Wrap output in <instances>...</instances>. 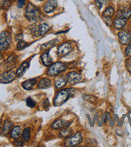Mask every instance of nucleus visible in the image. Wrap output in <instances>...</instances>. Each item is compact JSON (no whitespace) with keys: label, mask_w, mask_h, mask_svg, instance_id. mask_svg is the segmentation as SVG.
<instances>
[{"label":"nucleus","mask_w":131,"mask_h":147,"mask_svg":"<svg viewBox=\"0 0 131 147\" xmlns=\"http://www.w3.org/2000/svg\"><path fill=\"white\" fill-rule=\"evenodd\" d=\"M75 94V90L73 88H66L60 90L53 100V105L54 106H61L64 104L72 96Z\"/></svg>","instance_id":"f257e3e1"},{"label":"nucleus","mask_w":131,"mask_h":147,"mask_svg":"<svg viewBox=\"0 0 131 147\" xmlns=\"http://www.w3.org/2000/svg\"><path fill=\"white\" fill-rule=\"evenodd\" d=\"M40 13L39 9L36 7L35 5H33L31 3L27 5L26 11H25V17L26 19L31 22V23H35L40 18Z\"/></svg>","instance_id":"f03ea898"},{"label":"nucleus","mask_w":131,"mask_h":147,"mask_svg":"<svg viewBox=\"0 0 131 147\" xmlns=\"http://www.w3.org/2000/svg\"><path fill=\"white\" fill-rule=\"evenodd\" d=\"M66 68H67V66L61 62H56L49 66L47 73L48 76H55L59 75L61 72H64Z\"/></svg>","instance_id":"7ed1b4c3"},{"label":"nucleus","mask_w":131,"mask_h":147,"mask_svg":"<svg viewBox=\"0 0 131 147\" xmlns=\"http://www.w3.org/2000/svg\"><path fill=\"white\" fill-rule=\"evenodd\" d=\"M11 43V37L7 32H3L0 34V51H3L9 48Z\"/></svg>","instance_id":"20e7f679"},{"label":"nucleus","mask_w":131,"mask_h":147,"mask_svg":"<svg viewBox=\"0 0 131 147\" xmlns=\"http://www.w3.org/2000/svg\"><path fill=\"white\" fill-rule=\"evenodd\" d=\"M16 72L13 70H9L7 72H4L0 74V82L3 84H7L12 82L14 80L16 79Z\"/></svg>","instance_id":"39448f33"},{"label":"nucleus","mask_w":131,"mask_h":147,"mask_svg":"<svg viewBox=\"0 0 131 147\" xmlns=\"http://www.w3.org/2000/svg\"><path fill=\"white\" fill-rule=\"evenodd\" d=\"M118 38H119L120 43L122 45L129 44L131 41V32L127 29L122 30L118 33Z\"/></svg>","instance_id":"423d86ee"},{"label":"nucleus","mask_w":131,"mask_h":147,"mask_svg":"<svg viewBox=\"0 0 131 147\" xmlns=\"http://www.w3.org/2000/svg\"><path fill=\"white\" fill-rule=\"evenodd\" d=\"M51 28L50 24L44 22V23H41V24L39 25V27L37 28H35L36 30H34L33 32V34L36 36H44V34H46L47 32L49 31V29Z\"/></svg>","instance_id":"0eeeda50"},{"label":"nucleus","mask_w":131,"mask_h":147,"mask_svg":"<svg viewBox=\"0 0 131 147\" xmlns=\"http://www.w3.org/2000/svg\"><path fill=\"white\" fill-rule=\"evenodd\" d=\"M81 141H82V134L80 132H77L73 136L69 137V138L68 139L65 144H66V146H75L80 143Z\"/></svg>","instance_id":"6e6552de"},{"label":"nucleus","mask_w":131,"mask_h":147,"mask_svg":"<svg viewBox=\"0 0 131 147\" xmlns=\"http://www.w3.org/2000/svg\"><path fill=\"white\" fill-rule=\"evenodd\" d=\"M125 20H128L131 17V7L129 6H123L117 11V16Z\"/></svg>","instance_id":"1a4fd4ad"},{"label":"nucleus","mask_w":131,"mask_h":147,"mask_svg":"<svg viewBox=\"0 0 131 147\" xmlns=\"http://www.w3.org/2000/svg\"><path fill=\"white\" fill-rule=\"evenodd\" d=\"M72 50V47L70 43L68 42H65L64 44H60L58 47V54L60 56H64L69 54Z\"/></svg>","instance_id":"9d476101"},{"label":"nucleus","mask_w":131,"mask_h":147,"mask_svg":"<svg viewBox=\"0 0 131 147\" xmlns=\"http://www.w3.org/2000/svg\"><path fill=\"white\" fill-rule=\"evenodd\" d=\"M57 7V2L56 0H48L43 7V11L46 14H50L55 11Z\"/></svg>","instance_id":"9b49d317"},{"label":"nucleus","mask_w":131,"mask_h":147,"mask_svg":"<svg viewBox=\"0 0 131 147\" xmlns=\"http://www.w3.org/2000/svg\"><path fill=\"white\" fill-rule=\"evenodd\" d=\"M68 82L71 84H76L79 83L81 81L82 77L80 73L76 72H69L67 76Z\"/></svg>","instance_id":"f8f14e48"},{"label":"nucleus","mask_w":131,"mask_h":147,"mask_svg":"<svg viewBox=\"0 0 131 147\" xmlns=\"http://www.w3.org/2000/svg\"><path fill=\"white\" fill-rule=\"evenodd\" d=\"M126 23H127V20H125L120 17H117L115 18V20L113 21V27L117 30H122L126 25Z\"/></svg>","instance_id":"ddd939ff"},{"label":"nucleus","mask_w":131,"mask_h":147,"mask_svg":"<svg viewBox=\"0 0 131 147\" xmlns=\"http://www.w3.org/2000/svg\"><path fill=\"white\" fill-rule=\"evenodd\" d=\"M29 65H30V62L28 60H26L23 64H20V67L16 70V76H22L25 73V72L28 70V68H29Z\"/></svg>","instance_id":"4468645a"},{"label":"nucleus","mask_w":131,"mask_h":147,"mask_svg":"<svg viewBox=\"0 0 131 147\" xmlns=\"http://www.w3.org/2000/svg\"><path fill=\"white\" fill-rule=\"evenodd\" d=\"M36 83H37V80L36 78L28 80L22 83V87L24 88L25 90H32V88L36 86Z\"/></svg>","instance_id":"2eb2a0df"},{"label":"nucleus","mask_w":131,"mask_h":147,"mask_svg":"<svg viewBox=\"0 0 131 147\" xmlns=\"http://www.w3.org/2000/svg\"><path fill=\"white\" fill-rule=\"evenodd\" d=\"M41 61L44 65L45 66H50L52 64V57L49 55V52H46L43 53L40 56Z\"/></svg>","instance_id":"dca6fc26"},{"label":"nucleus","mask_w":131,"mask_h":147,"mask_svg":"<svg viewBox=\"0 0 131 147\" xmlns=\"http://www.w3.org/2000/svg\"><path fill=\"white\" fill-rule=\"evenodd\" d=\"M68 126V123L65 122L64 120L62 119H57L52 124V128L54 129H60L63 128Z\"/></svg>","instance_id":"f3484780"},{"label":"nucleus","mask_w":131,"mask_h":147,"mask_svg":"<svg viewBox=\"0 0 131 147\" xmlns=\"http://www.w3.org/2000/svg\"><path fill=\"white\" fill-rule=\"evenodd\" d=\"M115 13L114 8L113 7H108L102 13V18L103 19H112Z\"/></svg>","instance_id":"a211bd4d"},{"label":"nucleus","mask_w":131,"mask_h":147,"mask_svg":"<svg viewBox=\"0 0 131 147\" xmlns=\"http://www.w3.org/2000/svg\"><path fill=\"white\" fill-rule=\"evenodd\" d=\"M22 134V129L20 126H15L13 127L11 132V137L14 139H18Z\"/></svg>","instance_id":"6ab92c4d"},{"label":"nucleus","mask_w":131,"mask_h":147,"mask_svg":"<svg viewBox=\"0 0 131 147\" xmlns=\"http://www.w3.org/2000/svg\"><path fill=\"white\" fill-rule=\"evenodd\" d=\"M51 84H52L51 80L48 79V78H43L39 81L37 86L39 88H48L51 86Z\"/></svg>","instance_id":"aec40b11"},{"label":"nucleus","mask_w":131,"mask_h":147,"mask_svg":"<svg viewBox=\"0 0 131 147\" xmlns=\"http://www.w3.org/2000/svg\"><path fill=\"white\" fill-rule=\"evenodd\" d=\"M12 125H13V124H12V122L10 120H6L4 121L3 125V133L2 134H4V135H7L8 133L10 132V130H11V129L12 128Z\"/></svg>","instance_id":"412c9836"},{"label":"nucleus","mask_w":131,"mask_h":147,"mask_svg":"<svg viewBox=\"0 0 131 147\" xmlns=\"http://www.w3.org/2000/svg\"><path fill=\"white\" fill-rule=\"evenodd\" d=\"M68 80L65 78V77H62V76H60L58 78H56V80H55V86L57 88H60L64 87L66 84H67Z\"/></svg>","instance_id":"4be33fe9"},{"label":"nucleus","mask_w":131,"mask_h":147,"mask_svg":"<svg viewBox=\"0 0 131 147\" xmlns=\"http://www.w3.org/2000/svg\"><path fill=\"white\" fill-rule=\"evenodd\" d=\"M22 138L24 139V142H28L30 139H31V129L29 127L25 128L24 131L22 133Z\"/></svg>","instance_id":"5701e85b"},{"label":"nucleus","mask_w":131,"mask_h":147,"mask_svg":"<svg viewBox=\"0 0 131 147\" xmlns=\"http://www.w3.org/2000/svg\"><path fill=\"white\" fill-rule=\"evenodd\" d=\"M72 130L68 128H63L60 132V136L61 138H68L69 137H71L72 135Z\"/></svg>","instance_id":"b1692460"},{"label":"nucleus","mask_w":131,"mask_h":147,"mask_svg":"<svg viewBox=\"0 0 131 147\" xmlns=\"http://www.w3.org/2000/svg\"><path fill=\"white\" fill-rule=\"evenodd\" d=\"M56 41L57 40H53L52 41H50V42H48V43H46V44H44L41 45V48L43 49V50H46V49H50V48L53 47L55 44L56 43Z\"/></svg>","instance_id":"393cba45"},{"label":"nucleus","mask_w":131,"mask_h":147,"mask_svg":"<svg viewBox=\"0 0 131 147\" xmlns=\"http://www.w3.org/2000/svg\"><path fill=\"white\" fill-rule=\"evenodd\" d=\"M28 46V44L27 42H25L24 40H20L18 44H17V46H16V48L17 50H22V49H24L25 48H27Z\"/></svg>","instance_id":"a878e982"},{"label":"nucleus","mask_w":131,"mask_h":147,"mask_svg":"<svg viewBox=\"0 0 131 147\" xmlns=\"http://www.w3.org/2000/svg\"><path fill=\"white\" fill-rule=\"evenodd\" d=\"M11 5V0H3L1 3V7L3 9H7L8 7H10Z\"/></svg>","instance_id":"bb28decb"},{"label":"nucleus","mask_w":131,"mask_h":147,"mask_svg":"<svg viewBox=\"0 0 131 147\" xmlns=\"http://www.w3.org/2000/svg\"><path fill=\"white\" fill-rule=\"evenodd\" d=\"M105 3H106V0H95V6L99 10H101L103 7V6L105 4Z\"/></svg>","instance_id":"cd10ccee"},{"label":"nucleus","mask_w":131,"mask_h":147,"mask_svg":"<svg viewBox=\"0 0 131 147\" xmlns=\"http://www.w3.org/2000/svg\"><path fill=\"white\" fill-rule=\"evenodd\" d=\"M26 104H27V105H28V107L30 108H34L35 106H36V101L34 100H32V98H28L27 99V100H26Z\"/></svg>","instance_id":"c85d7f7f"},{"label":"nucleus","mask_w":131,"mask_h":147,"mask_svg":"<svg viewBox=\"0 0 131 147\" xmlns=\"http://www.w3.org/2000/svg\"><path fill=\"white\" fill-rule=\"evenodd\" d=\"M83 98L85 100L90 101V102H93V103H94L96 100H97V98L94 97L93 96H91V95H84Z\"/></svg>","instance_id":"c756f323"},{"label":"nucleus","mask_w":131,"mask_h":147,"mask_svg":"<svg viewBox=\"0 0 131 147\" xmlns=\"http://www.w3.org/2000/svg\"><path fill=\"white\" fill-rule=\"evenodd\" d=\"M7 64H9V65H12L16 63V57L14 56H11L7 60Z\"/></svg>","instance_id":"7c9ffc66"},{"label":"nucleus","mask_w":131,"mask_h":147,"mask_svg":"<svg viewBox=\"0 0 131 147\" xmlns=\"http://www.w3.org/2000/svg\"><path fill=\"white\" fill-rule=\"evenodd\" d=\"M16 146H24V139H16V142H14Z\"/></svg>","instance_id":"2f4dec72"},{"label":"nucleus","mask_w":131,"mask_h":147,"mask_svg":"<svg viewBox=\"0 0 131 147\" xmlns=\"http://www.w3.org/2000/svg\"><path fill=\"white\" fill-rule=\"evenodd\" d=\"M125 54L126 56H131V44H129L126 50H125Z\"/></svg>","instance_id":"473e14b6"},{"label":"nucleus","mask_w":131,"mask_h":147,"mask_svg":"<svg viewBox=\"0 0 131 147\" xmlns=\"http://www.w3.org/2000/svg\"><path fill=\"white\" fill-rule=\"evenodd\" d=\"M26 0H18V7L22 8L25 5Z\"/></svg>","instance_id":"72a5a7b5"},{"label":"nucleus","mask_w":131,"mask_h":147,"mask_svg":"<svg viewBox=\"0 0 131 147\" xmlns=\"http://www.w3.org/2000/svg\"><path fill=\"white\" fill-rule=\"evenodd\" d=\"M126 67H127L128 71L131 73V60H127V62H126Z\"/></svg>","instance_id":"f704fd0d"},{"label":"nucleus","mask_w":131,"mask_h":147,"mask_svg":"<svg viewBox=\"0 0 131 147\" xmlns=\"http://www.w3.org/2000/svg\"><path fill=\"white\" fill-rule=\"evenodd\" d=\"M3 133V125H2V123H1V121H0V134Z\"/></svg>","instance_id":"c9c22d12"},{"label":"nucleus","mask_w":131,"mask_h":147,"mask_svg":"<svg viewBox=\"0 0 131 147\" xmlns=\"http://www.w3.org/2000/svg\"><path fill=\"white\" fill-rule=\"evenodd\" d=\"M3 59V55H2V53L0 52V60H2Z\"/></svg>","instance_id":"e433bc0d"},{"label":"nucleus","mask_w":131,"mask_h":147,"mask_svg":"<svg viewBox=\"0 0 131 147\" xmlns=\"http://www.w3.org/2000/svg\"><path fill=\"white\" fill-rule=\"evenodd\" d=\"M39 1H43V0H39Z\"/></svg>","instance_id":"4c0bfd02"}]
</instances>
